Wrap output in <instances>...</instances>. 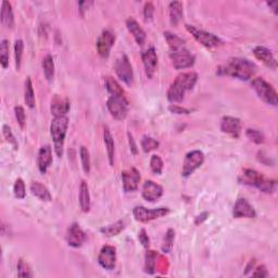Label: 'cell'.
<instances>
[{
    "label": "cell",
    "instance_id": "30",
    "mask_svg": "<svg viewBox=\"0 0 278 278\" xmlns=\"http://www.w3.org/2000/svg\"><path fill=\"white\" fill-rule=\"evenodd\" d=\"M24 100L28 108H35L36 106V99H35V92L33 88V83L30 76L26 77L25 83H24Z\"/></svg>",
    "mask_w": 278,
    "mask_h": 278
},
{
    "label": "cell",
    "instance_id": "46",
    "mask_svg": "<svg viewBox=\"0 0 278 278\" xmlns=\"http://www.w3.org/2000/svg\"><path fill=\"white\" fill-rule=\"evenodd\" d=\"M153 13H154V4L153 2H146L144 6V18L146 22L152 21L153 19Z\"/></svg>",
    "mask_w": 278,
    "mask_h": 278
},
{
    "label": "cell",
    "instance_id": "44",
    "mask_svg": "<svg viewBox=\"0 0 278 278\" xmlns=\"http://www.w3.org/2000/svg\"><path fill=\"white\" fill-rule=\"evenodd\" d=\"M18 276L20 277H32L33 273L30 265L27 263L20 258L18 262Z\"/></svg>",
    "mask_w": 278,
    "mask_h": 278
},
{
    "label": "cell",
    "instance_id": "43",
    "mask_svg": "<svg viewBox=\"0 0 278 278\" xmlns=\"http://www.w3.org/2000/svg\"><path fill=\"white\" fill-rule=\"evenodd\" d=\"M2 135H3V137H4V139H6L7 143L9 145H11L14 150L19 149V144H18V140L16 139V136L13 135L11 128H9L8 125L2 126Z\"/></svg>",
    "mask_w": 278,
    "mask_h": 278
},
{
    "label": "cell",
    "instance_id": "41",
    "mask_svg": "<svg viewBox=\"0 0 278 278\" xmlns=\"http://www.w3.org/2000/svg\"><path fill=\"white\" fill-rule=\"evenodd\" d=\"M13 192L14 196H16L18 199H24L26 196V187H25V183L22 178H18L16 180V183L13 185Z\"/></svg>",
    "mask_w": 278,
    "mask_h": 278
},
{
    "label": "cell",
    "instance_id": "22",
    "mask_svg": "<svg viewBox=\"0 0 278 278\" xmlns=\"http://www.w3.org/2000/svg\"><path fill=\"white\" fill-rule=\"evenodd\" d=\"M52 149L49 145H45L38 151V157H37V165L38 170L41 171V173L46 174V172L49 169L50 165L52 164Z\"/></svg>",
    "mask_w": 278,
    "mask_h": 278
},
{
    "label": "cell",
    "instance_id": "37",
    "mask_svg": "<svg viewBox=\"0 0 278 278\" xmlns=\"http://www.w3.org/2000/svg\"><path fill=\"white\" fill-rule=\"evenodd\" d=\"M174 240H175V231H174L173 228H169L167 234H165L162 248H161V249H162L163 253L172 252Z\"/></svg>",
    "mask_w": 278,
    "mask_h": 278
},
{
    "label": "cell",
    "instance_id": "35",
    "mask_svg": "<svg viewBox=\"0 0 278 278\" xmlns=\"http://www.w3.org/2000/svg\"><path fill=\"white\" fill-rule=\"evenodd\" d=\"M8 40H2L0 43V63L3 69L9 66V51H10V45Z\"/></svg>",
    "mask_w": 278,
    "mask_h": 278
},
{
    "label": "cell",
    "instance_id": "50",
    "mask_svg": "<svg viewBox=\"0 0 278 278\" xmlns=\"http://www.w3.org/2000/svg\"><path fill=\"white\" fill-rule=\"evenodd\" d=\"M252 276L255 277H267L268 276V272L266 270V266L265 265H261V266H257L256 268V271L252 273Z\"/></svg>",
    "mask_w": 278,
    "mask_h": 278
},
{
    "label": "cell",
    "instance_id": "54",
    "mask_svg": "<svg viewBox=\"0 0 278 278\" xmlns=\"http://www.w3.org/2000/svg\"><path fill=\"white\" fill-rule=\"evenodd\" d=\"M266 4L268 7H270L271 10L273 11V13L277 16V6H278V2L277 1H267Z\"/></svg>",
    "mask_w": 278,
    "mask_h": 278
},
{
    "label": "cell",
    "instance_id": "21",
    "mask_svg": "<svg viewBox=\"0 0 278 278\" xmlns=\"http://www.w3.org/2000/svg\"><path fill=\"white\" fill-rule=\"evenodd\" d=\"M253 55H255V57L258 61L264 63V64L267 67H270V69L272 70L277 69V61L275 59L274 55H273V52L268 49V48L263 46H257L255 49H253Z\"/></svg>",
    "mask_w": 278,
    "mask_h": 278
},
{
    "label": "cell",
    "instance_id": "3",
    "mask_svg": "<svg viewBox=\"0 0 278 278\" xmlns=\"http://www.w3.org/2000/svg\"><path fill=\"white\" fill-rule=\"evenodd\" d=\"M238 182L241 185H246V186L256 187L260 192L268 194L274 193L277 188L275 179L267 178L263 174L258 173L257 171L251 169L243 170V172L239 175Z\"/></svg>",
    "mask_w": 278,
    "mask_h": 278
},
{
    "label": "cell",
    "instance_id": "15",
    "mask_svg": "<svg viewBox=\"0 0 278 278\" xmlns=\"http://www.w3.org/2000/svg\"><path fill=\"white\" fill-rule=\"evenodd\" d=\"M141 59H143L146 75L148 76V79H152L158 66L157 51L153 47H150L146 51L141 52Z\"/></svg>",
    "mask_w": 278,
    "mask_h": 278
},
{
    "label": "cell",
    "instance_id": "24",
    "mask_svg": "<svg viewBox=\"0 0 278 278\" xmlns=\"http://www.w3.org/2000/svg\"><path fill=\"white\" fill-rule=\"evenodd\" d=\"M1 24L7 28H13L14 26V14L12 10L11 3L3 0L1 3V13H0Z\"/></svg>",
    "mask_w": 278,
    "mask_h": 278
},
{
    "label": "cell",
    "instance_id": "25",
    "mask_svg": "<svg viewBox=\"0 0 278 278\" xmlns=\"http://www.w3.org/2000/svg\"><path fill=\"white\" fill-rule=\"evenodd\" d=\"M169 12H170V22L173 26H177L178 23L182 21L184 17V7L183 2L180 1H172L169 4Z\"/></svg>",
    "mask_w": 278,
    "mask_h": 278
},
{
    "label": "cell",
    "instance_id": "48",
    "mask_svg": "<svg viewBox=\"0 0 278 278\" xmlns=\"http://www.w3.org/2000/svg\"><path fill=\"white\" fill-rule=\"evenodd\" d=\"M138 240L141 243V246L146 249H149L150 247V239L147 234V231L145 228H141L138 233Z\"/></svg>",
    "mask_w": 278,
    "mask_h": 278
},
{
    "label": "cell",
    "instance_id": "6",
    "mask_svg": "<svg viewBox=\"0 0 278 278\" xmlns=\"http://www.w3.org/2000/svg\"><path fill=\"white\" fill-rule=\"evenodd\" d=\"M186 30L192 34V37L196 40L199 43H201L203 47L208 48V49H213V48H217L223 45V41L218 36L214 35V34L200 30L193 25H189L186 24Z\"/></svg>",
    "mask_w": 278,
    "mask_h": 278
},
{
    "label": "cell",
    "instance_id": "5",
    "mask_svg": "<svg viewBox=\"0 0 278 278\" xmlns=\"http://www.w3.org/2000/svg\"><path fill=\"white\" fill-rule=\"evenodd\" d=\"M251 86L253 90L256 91L258 98L262 101H264L265 104L271 105L273 107H277L278 105V96L277 91L275 90L270 83H267L262 77H257L253 79L251 82Z\"/></svg>",
    "mask_w": 278,
    "mask_h": 278
},
{
    "label": "cell",
    "instance_id": "45",
    "mask_svg": "<svg viewBox=\"0 0 278 278\" xmlns=\"http://www.w3.org/2000/svg\"><path fill=\"white\" fill-rule=\"evenodd\" d=\"M14 114H16V119L18 121V124L20 126L21 128H25V124H26V114H25V111L22 108V107L18 106L14 108Z\"/></svg>",
    "mask_w": 278,
    "mask_h": 278
},
{
    "label": "cell",
    "instance_id": "47",
    "mask_svg": "<svg viewBox=\"0 0 278 278\" xmlns=\"http://www.w3.org/2000/svg\"><path fill=\"white\" fill-rule=\"evenodd\" d=\"M169 110H170L171 113L178 114V115H188V114L192 113V111H190L189 109L183 108V107H180L178 105H170Z\"/></svg>",
    "mask_w": 278,
    "mask_h": 278
},
{
    "label": "cell",
    "instance_id": "40",
    "mask_svg": "<svg viewBox=\"0 0 278 278\" xmlns=\"http://www.w3.org/2000/svg\"><path fill=\"white\" fill-rule=\"evenodd\" d=\"M246 136L256 145H262V144H264V141H265V137H264V135H263V133H261L260 130L255 129V128H248L246 130Z\"/></svg>",
    "mask_w": 278,
    "mask_h": 278
},
{
    "label": "cell",
    "instance_id": "49",
    "mask_svg": "<svg viewBox=\"0 0 278 278\" xmlns=\"http://www.w3.org/2000/svg\"><path fill=\"white\" fill-rule=\"evenodd\" d=\"M257 160L260 161L261 163L266 165V167H270V165H271V167H273V164H274V162H273V161L265 154L264 151H258Z\"/></svg>",
    "mask_w": 278,
    "mask_h": 278
},
{
    "label": "cell",
    "instance_id": "10",
    "mask_svg": "<svg viewBox=\"0 0 278 278\" xmlns=\"http://www.w3.org/2000/svg\"><path fill=\"white\" fill-rule=\"evenodd\" d=\"M170 58L172 64L176 70H185L193 66L196 62V56L190 52L187 48L178 51H171Z\"/></svg>",
    "mask_w": 278,
    "mask_h": 278
},
{
    "label": "cell",
    "instance_id": "42",
    "mask_svg": "<svg viewBox=\"0 0 278 278\" xmlns=\"http://www.w3.org/2000/svg\"><path fill=\"white\" fill-rule=\"evenodd\" d=\"M163 160L161 159L160 155L153 154L152 157L150 159V169L152 171V173L157 174V175H161L162 174L163 171Z\"/></svg>",
    "mask_w": 278,
    "mask_h": 278
},
{
    "label": "cell",
    "instance_id": "31",
    "mask_svg": "<svg viewBox=\"0 0 278 278\" xmlns=\"http://www.w3.org/2000/svg\"><path fill=\"white\" fill-rule=\"evenodd\" d=\"M124 228H125V222L118 221L114 224H111V225L100 228V233L102 234V235H105L106 237H114V236H118L119 234L123 232Z\"/></svg>",
    "mask_w": 278,
    "mask_h": 278
},
{
    "label": "cell",
    "instance_id": "51",
    "mask_svg": "<svg viewBox=\"0 0 278 278\" xmlns=\"http://www.w3.org/2000/svg\"><path fill=\"white\" fill-rule=\"evenodd\" d=\"M128 144H129V149H130V152L133 154H137L138 153V147H137V144H136V141L133 137V135H131L129 131L128 133Z\"/></svg>",
    "mask_w": 278,
    "mask_h": 278
},
{
    "label": "cell",
    "instance_id": "2",
    "mask_svg": "<svg viewBox=\"0 0 278 278\" xmlns=\"http://www.w3.org/2000/svg\"><path fill=\"white\" fill-rule=\"evenodd\" d=\"M198 82L196 72H185L174 80L167 92V98L171 104H179L185 98V94L192 90Z\"/></svg>",
    "mask_w": 278,
    "mask_h": 278
},
{
    "label": "cell",
    "instance_id": "36",
    "mask_svg": "<svg viewBox=\"0 0 278 278\" xmlns=\"http://www.w3.org/2000/svg\"><path fill=\"white\" fill-rule=\"evenodd\" d=\"M140 145H141V148H143L144 152L149 153V152H151V151L158 149L159 146H160V143L157 139L150 137V136L145 135L140 140Z\"/></svg>",
    "mask_w": 278,
    "mask_h": 278
},
{
    "label": "cell",
    "instance_id": "4",
    "mask_svg": "<svg viewBox=\"0 0 278 278\" xmlns=\"http://www.w3.org/2000/svg\"><path fill=\"white\" fill-rule=\"evenodd\" d=\"M67 128H69V118L67 116H57L51 121L50 134L53 140V148H55L57 157L59 158L63 155Z\"/></svg>",
    "mask_w": 278,
    "mask_h": 278
},
{
    "label": "cell",
    "instance_id": "53",
    "mask_svg": "<svg viewBox=\"0 0 278 278\" xmlns=\"http://www.w3.org/2000/svg\"><path fill=\"white\" fill-rule=\"evenodd\" d=\"M209 215H210L209 212H203V213H201V214H200V215H198V216L196 217V219H194V224H196V225H201V224H202L204 221H207Z\"/></svg>",
    "mask_w": 278,
    "mask_h": 278
},
{
    "label": "cell",
    "instance_id": "39",
    "mask_svg": "<svg viewBox=\"0 0 278 278\" xmlns=\"http://www.w3.org/2000/svg\"><path fill=\"white\" fill-rule=\"evenodd\" d=\"M80 155H81V162H82V168L84 171L85 174L90 173V154L89 151L84 146H82L80 150Z\"/></svg>",
    "mask_w": 278,
    "mask_h": 278
},
{
    "label": "cell",
    "instance_id": "13",
    "mask_svg": "<svg viewBox=\"0 0 278 278\" xmlns=\"http://www.w3.org/2000/svg\"><path fill=\"white\" fill-rule=\"evenodd\" d=\"M140 173L136 168H130L122 172V183L125 192H134L139 187Z\"/></svg>",
    "mask_w": 278,
    "mask_h": 278
},
{
    "label": "cell",
    "instance_id": "16",
    "mask_svg": "<svg viewBox=\"0 0 278 278\" xmlns=\"http://www.w3.org/2000/svg\"><path fill=\"white\" fill-rule=\"evenodd\" d=\"M86 241V234L77 223L70 225L66 233V242L72 248H81Z\"/></svg>",
    "mask_w": 278,
    "mask_h": 278
},
{
    "label": "cell",
    "instance_id": "27",
    "mask_svg": "<svg viewBox=\"0 0 278 278\" xmlns=\"http://www.w3.org/2000/svg\"><path fill=\"white\" fill-rule=\"evenodd\" d=\"M164 38L167 41L171 51H178L186 48V41L183 40L172 32H164Z\"/></svg>",
    "mask_w": 278,
    "mask_h": 278
},
{
    "label": "cell",
    "instance_id": "9",
    "mask_svg": "<svg viewBox=\"0 0 278 278\" xmlns=\"http://www.w3.org/2000/svg\"><path fill=\"white\" fill-rule=\"evenodd\" d=\"M204 163V154L200 150H192L186 154L183 163L182 176L187 178Z\"/></svg>",
    "mask_w": 278,
    "mask_h": 278
},
{
    "label": "cell",
    "instance_id": "11",
    "mask_svg": "<svg viewBox=\"0 0 278 278\" xmlns=\"http://www.w3.org/2000/svg\"><path fill=\"white\" fill-rule=\"evenodd\" d=\"M115 73L119 79L125 83L126 85H131L134 82V71L133 66L130 64L128 57L126 55H121L120 58L115 62L114 65Z\"/></svg>",
    "mask_w": 278,
    "mask_h": 278
},
{
    "label": "cell",
    "instance_id": "17",
    "mask_svg": "<svg viewBox=\"0 0 278 278\" xmlns=\"http://www.w3.org/2000/svg\"><path fill=\"white\" fill-rule=\"evenodd\" d=\"M241 121L234 116H224L221 121V130L224 134L232 136L233 138L238 139L241 135Z\"/></svg>",
    "mask_w": 278,
    "mask_h": 278
},
{
    "label": "cell",
    "instance_id": "28",
    "mask_svg": "<svg viewBox=\"0 0 278 278\" xmlns=\"http://www.w3.org/2000/svg\"><path fill=\"white\" fill-rule=\"evenodd\" d=\"M80 206L82 211L87 213L90 211L91 201H90V193H89V187L85 180H82L80 186Z\"/></svg>",
    "mask_w": 278,
    "mask_h": 278
},
{
    "label": "cell",
    "instance_id": "20",
    "mask_svg": "<svg viewBox=\"0 0 278 278\" xmlns=\"http://www.w3.org/2000/svg\"><path fill=\"white\" fill-rule=\"evenodd\" d=\"M70 108V100L65 98V97L55 95V97H53L51 100L50 111L53 118H57V116H66V114L69 113Z\"/></svg>",
    "mask_w": 278,
    "mask_h": 278
},
{
    "label": "cell",
    "instance_id": "8",
    "mask_svg": "<svg viewBox=\"0 0 278 278\" xmlns=\"http://www.w3.org/2000/svg\"><path fill=\"white\" fill-rule=\"evenodd\" d=\"M170 212L171 210L169 208H164V207L150 210L143 206H137L133 210V215L137 222L148 223L151 221H154V219L157 218L168 215Z\"/></svg>",
    "mask_w": 278,
    "mask_h": 278
},
{
    "label": "cell",
    "instance_id": "14",
    "mask_svg": "<svg viewBox=\"0 0 278 278\" xmlns=\"http://www.w3.org/2000/svg\"><path fill=\"white\" fill-rule=\"evenodd\" d=\"M99 265L107 271H113L116 266V249L113 246H104L98 256Z\"/></svg>",
    "mask_w": 278,
    "mask_h": 278
},
{
    "label": "cell",
    "instance_id": "19",
    "mask_svg": "<svg viewBox=\"0 0 278 278\" xmlns=\"http://www.w3.org/2000/svg\"><path fill=\"white\" fill-rule=\"evenodd\" d=\"M163 187L153 180H146L143 186V198L148 202H155L163 196Z\"/></svg>",
    "mask_w": 278,
    "mask_h": 278
},
{
    "label": "cell",
    "instance_id": "18",
    "mask_svg": "<svg viewBox=\"0 0 278 278\" xmlns=\"http://www.w3.org/2000/svg\"><path fill=\"white\" fill-rule=\"evenodd\" d=\"M233 216L235 218H255L257 217V212L247 199L238 198L234 206Z\"/></svg>",
    "mask_w": 278,
    "mask_h": 278
},
{
    "label": "cell",
    "instance_id": "7",
    "mask_svg": "<svg viewBox=\"0 0 278 278\" xmlns=\"http://www.w3.org/2000/svg\"><path fill=\"white\" fill-rule=\"evenodd\" d=\"M128 101L125 96H110L107 100V108H108L112 118L118 121L126 119L128 113Z\"/></svg>",
    "mask_w": 278,
    "mask_h": 278
},
{
    "label": "cell",
    "instance_id": "1",
    "mask_svg": "<svg viewBox=\"0 0 278 278\" xmlns=\"http://www.w3.org/2000/svg\"><path fill=\"white\" fill-rule=\"evenodd\" d=\"M257 72V65L245 58H231L224 64L217 67L216 74L229 76L239 81H249Z\"/></svg>",
    "mask_w": 278,
    "mask_h": 278
},
{
    "label": "cell",
    "instance_id": "29",
    "mask_svg": "<svg viewBox=\"0 0 278 278\" xmlns=\"http://www.w3.org/2000/svg\"><path fill=\"white\" fill-rule=\"evenodd\" d=\"M31 192L34 196L42 200V201L50 202L52 200V196L49 189L40 182H33L31 184Z\"/></svg>",
    "mask_w": 278,
    "mask_h": 278
},
{
    "label": "cell",
    "instance_id": "52",
    "mask_svg": "<svg viewBox=\"0 0 278 278\" xmlns=\"http://www.w3.org/2000/svg\"><path fill=\"white\" fill-rule=\"evenodd\" d=\"M94 4V1H80L79 2V10L82 14V17L85 16L86 11Z\"/></svg>",
    "mask_w": 278,
    "mask_h": 278
},
{
    "label": "cell",
    "instance_id": "38",
    "mask_svg": "<svg viewBox=\"0 0 278 278\" xmlns=\"http://www.w3.org/2000/svg\"><path fill=\"white\" fill-rule=\"evenodd\" d=\"M24 51V43L22 40H17L14 43V59H16V67L20 71L22 64V57Z\"/></svg>",
    "mask_w": 278,
    "mask_h": 278
},
{
    "label": "cell",
    "instance_id": "12",
    "mask_svg": "<svg viewBox=\"0 0 278 278\" xmlns=\"http://www.w3.org/2000/svg\"><path fill=\"white\" fill-rule=\"evenodd\" d=\"M115 43L114 33L110 30H104L97 41V51L101 58H109L112 47Z\"/></svg>",
    "mask_w": 278,
    "mask_h": 278
},
{
    "label": "cell",
    "instance_id": "32",
    "mask_svg": "<svg viewBox=\"0 0 278 278\" xmlns=\"http://www.w3.org/2000/svg\"><path fill=\"white\" fill-rule=\"evenodd\" d=\"M43 69L46 80L51 83L53 81V77H55V61H53V57L51 55H47L43 58Z\"/></svg>",
    "mask_w": 278,
    "mask_h": 278
},
{
    "label": "cell",
    "instance_id": "23",
    "mask_svg": "<svg viewBox=\"0 0 278 278\" xmlns=\"http://www.w3.org/2000/svg\"><path fill=\"white\" fill-rule=\"evenodd\" d=\"M126 27H128V32L133 35L134 40L139 46H144L146 43V38H147V34L144 31V28L139 25V23L135 20L133 17H129L126 20Z\"/></svg>",
    "mask_w": 278,
    "mask_h": 278
},
{
    "label": "cell",
    "instance_id": "26",
    "mask_svg": "<svg viewBox=\"0 0 278 278\" xmlns=\"http://www.w3.org/2000/svg\"><path fill=\"white\" fill-rule=\"evenodd\" d=\"M104 141H105V145H106L107 154H108L109 163H110L111 167H113L114 165V155H115V145H114L113 136L111 135V131H110L108 126H105L104 128Z\"/></svg>",
    "mask_w": 278,
    "mask_h": 278
},
{
    "label": "cell",
    "instance_id": "34",
    "mask_svg": "<svg viewBox=\"0 0 278 278\" xmlns=\"http://www.w3.org/2000/svg\"><path fill=\"white\" fill-rule=\"evenodd\" d=\"M157 252L148 250L145 256V273L152 275L155 272V260H157Z\"/></svg>",
    "mask_w": 278,
    "mask_h": 278
},
{
    "label": "cell",
    "instance_id": "33",
    "mask_svg": "<svg viewBox=\"0 0 278 278\" xmlns=\"http://www.w3.org/2000/svg\"><path fill=\"white\" fill-rule=\"evenodd\" d=\"M105 84H106L107 90H108V92L111 96H125L124 90L123 88H122V86L120 85V83L115 79H113V77H111V76L106 77Z\"/></svg>",
    "mask_w": 278,
    "mask_h": 278
},
{
    "label": "cell",
    "instance_id": "55",
    "mask_svg": "<svg viewBox=\"0 0 278 278\" xmlns=\"http://www.w3.org/2000/svg\"><path fill=\"white\" fill-rule=\"evenodd\" d=\"M255 264H256V260H251L250 262H249L248 266L246 267V273H245V274H248V272H250L252 268L255 267Z\"/></svg>",
    "mask_w": 278,
    "mask_h": 278
}]
</instances>
